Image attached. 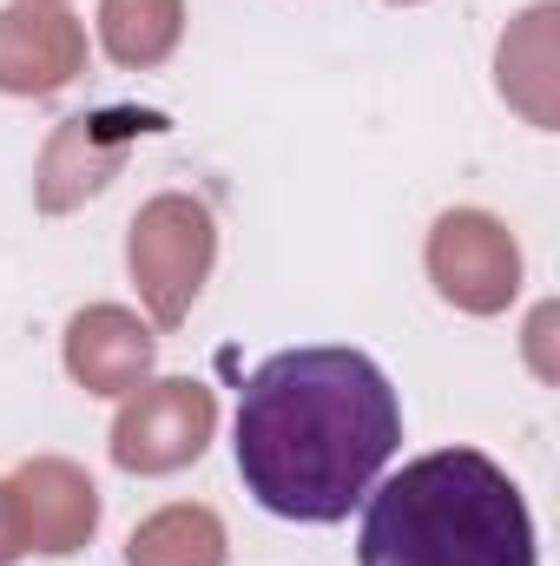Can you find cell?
Wrapping results in <instances>:
<instances>
[{
	"instance_id": "cell-2",
	"label": "cell",
	"mask_w": 560,
	"mask_h": 566,
	"mask_svg": "<svg viewBox=\"0 0 560 566\" xmlns=\"http://www.w3.org/2000/svg\"><path fill=\"white\" fill-rule=\"evenodd\" d=\"M363 566H535V514L481 448L422 454L363 494Z\"/></svg>"
},
{
	"instance_id": "cell-1",
	"label": "cell",
	"mask_w": 560,
	"mask_h": 566,
	"mask_svg": "<svg viewBox=\"0 0 560 566\" xmlns=\"http://www.w3.org/2000/svg\"><path fill=\"white\" fill-rule=\"evenodd\" d=\"M403 448V396L350 343L278 349L238 389L231 454L245 494L297 527H336Z\"/></svg>"
}]
</instances>
